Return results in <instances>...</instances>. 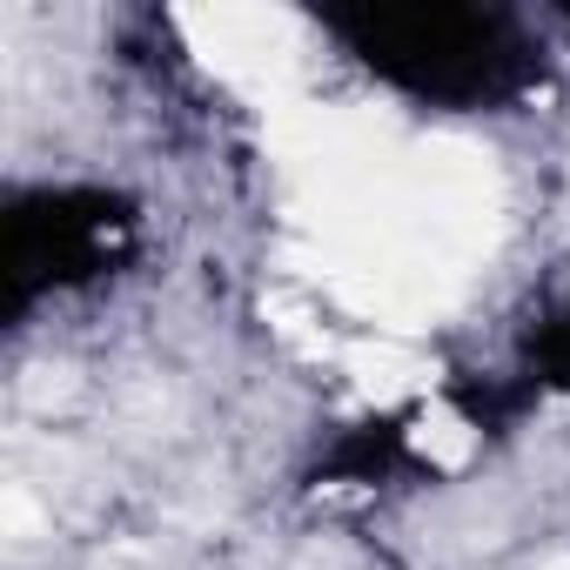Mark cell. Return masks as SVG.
I'll return each instance as SVG.
<instances>
[{"instance_id":"3957f363","label":"cell","mask_w":570,"mask_h":570,"mask_svg":"<svg viewBox=\"0 0 570 570\" xmlns=\"http://www.w3.org/2000/svg\"><path fill=\"white\" fill-rule=\"evenodd\" d=\"M543 570H570V557H550V563H543Z\"/></svg>"},{"instance_id":"6da1fadb","label":"cell","mask_w":570,"mask_h":570,"mask_svg":"<svg viewBox=\"0 0 570 570\" xmlns=\"http://www.w3.org/2000/svg\"><path fill=\"white\" fill-rule=\"evenodd\" d=\"M181 35L228 88H248L268 108H282L303 68V21L282 8H195L181 14Z\"/></svg>"},{"instance_id":"7a4b0ae2","label":"cell","mask_w":570,"mask_h":570,"mask_svg":"<svg viewBox=\"0 0 570 570\" xmlns=\"http://www.w3.org/2000/svg\"><path fill=\"white\" fill-rule=\"evenodd\" d=\"M416 450H423L430 463L456 470V463H470V450H476V430H470L463 416H450V410H430V416L416 423Z\"/></svg>"}]
</instances>
